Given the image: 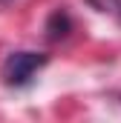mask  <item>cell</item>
I'll use <instances>...</instances> for the list:
<instances>
[{"mask_svg":"<svg viewBox=\"0 0 121 123\" xmlns=\"http://www.w3.org/2000/svg\"><path fill=\"white\" fill-rule=\"evenodd\" d=\"M3 3H12V0H0V6H3Z\"/></svg>","mask_w":121,"mask_h":123,"instance_id":"obj_3","label":"cell"},{"mask_svg":"<svg viewBox=\"0 0 121 123\" xmlns=\"http://www.w3.org/2000/svg\"><path fill=\"white\" fill-rule=\"evenodd\" d=\"M46 31H49V37L52 40H58V37H63L66 31H69V17H66V12H55L52 17H49V26H46Z\"/></svg>","mask_w":121,"mask_h":123,"instance_id":"obj_2","label":"cell"},{"mask_svg":"<svg viewBox=\"0 0 121 123\" xmlns=\"http://www.w3.org/2000/svg\"><path fill=\"white\" fill-rule=\"evenodd\" d=\"M43 66H46V55H38V52H12L3 60L0 74H3L6 86H26Z\"/></svg>","mask_w":121,"mask_h":123,"instance_id":"obj_1","label":"cell"}]
</instances>
